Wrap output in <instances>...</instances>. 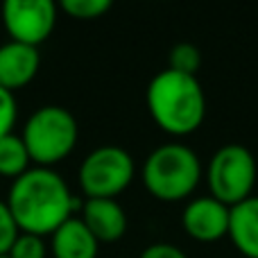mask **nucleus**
<instances>
[{
	"label": "nucleus",
	"mask_w": 258,
	"mask_h": 258,
	"mask_svg": "<svg viewBox=\"0 0 258 258\" xmlns=\"http://www.w3.org/2000/svg\"><path fill=\"white\" fill-rule=\"evenodd\" d=\"M7 206L21 233L52 236L68 218H73L80 202L71 195L61 174L52 168L34 165L14 179Z\"/></svg>",
	"instance_id": "f257e3e1"
},
{
	"label": "nucleus",
	"mask_w": 258,
	"mask_h": 258,
	"mask_svg": "<svg viewBox=\"0 0 258 258\" xmlns=\"http://www.w3.org/2000/svg\"><path fill=\"white\" fill-rule=\"evenodd\" d=\"M147 109L165 134L186 136L204 122L206 95L195 75L165 68L147 86Z\"/></svg>",
	"instance_id": "f03ea898"
},
{
	"label": "nucleus",
	"mask_w": 258,
	"mask_h": 258,
	"mask_svg": "<svg viewBox=\"0 0 258 258\" xmlns=\"http://www.w3.org/2000/svg\"><path fill=\"white\" fill-rule=\"evenodd\" d=\"M202 163L197 154L181 143L159 145L143 163V183L161 202H179L197 188Z\"/></svg>",
	"instance_id": "7ed1b4c3"
},
{
	"label": "nucleus",
	"mask_w": 258,
	"mask_h": 258,
	"mask_svg": "<svg viewBox=\"0 0 258 258\" xmlns=\"http://www.w3.org/2000/svg\"><path fill=\"white\" fill-rule=\"evenodd\" d=\"M77 120L68 109L48 104L41 107L27 118L23 127V143L27 154L41 168H50L52 163L66 159L77 143Z\"/></svg>",
	"instance_id": "20e7f679"
},
{
	"label": "nucleus",
	"mask_w": 258,
	"mask_h": 258,
	"mask_svg": "<svg viewBox=\"0 0 258 258\" xmlns=\"http://www.w3.org/2000/svg\"><path fill=\"white\" fill-rule=\"evenodd\" d=\"M258 177L256 159L245 145L220 147L209 163V188L211 197L222 202L224 206H236L242 200L251 197Z\"/></svg>",
	"instance_id": "39448f33"
},
{
	"label": "nucleus",
	"mask_w": 258,
	"mask_h": 258,
	"mask_svg": "<svg viewBox=\"0 0 258 258\" xmlns=\"http://www.w3.org/2000/svg\"><path fill=\"white\" fill-rule=\"evenodd\" d=\"M134 159L118 145H100L82 161L80 186L89 200H113L132 183Z\"/></svg>",
	"instance_id": "423d86ee"
},
{
	"label": "nucleus",
	"mask_w": 258,
	"mask_h": 258,
	"mask_svg": "<svg viewBox=\"0 0 258 258\" xmlns=\"http://www.w3.org/2000/svg\"><path fill=\"white\" fill-rule=\"evenodd\" d=\"M3 23L12 41L39 48L54 30L57 7L52 0H7L3 5Z\"/></svg>",
	"instance_id": "0eeeda50"
},
{
	"label": "nucleus",
	"mask_w": 258,
	"mask_h": 258,
	"mask_svg": "<svg viewBox=\"0 0 258 258\" xmlns=\"http://www.w3.org/2000/svg\"><path fill=\"white\" fill-rule=\"evenodd\" d=\"M183 229L200 242H218L229 231V206L213 197H197L183 209Z\"/></svg>",
	"instance_id": "6e6552de"
},
{
	"label": "nucleus",
	"mask_w": 258,
	"mask_h": 258,
	"mask_svg": "<svg viewBox=\"0 0 258 258\" xmlns=\"http://www.w3.org/2000/svg\"><path fill=\"white\" fill-rule=\"evenodd\" d=\"M39 48L18 41H7L0 45V86L7 91H16L30 84L39 73Z\"/></svg>",
	"instance_id": "1a4fd4ad"
},
{
	"label": "nucleus",
	"mask_w": 258,
	"mask_h": 258,
	"mask_svg": "<svg viewBox=\"0 0 258 258\" xmlns=\"http://www.w3.org/2000/svg\"><path fill=\"white\" fill-rule=\"evenodd\" d=\"M82 222L98 242H116L127 231V215L116 200H86L82 204Z\"/></svg>",
	"instance_id": "9d476101"
},
{
	"label": "nucleus",
	"mask_w": 258,
	"mask_h": 258,
	"mask_svg": "<svg viewBox=\"0 0 258 258\" xmlns=\"http://www.w3.org/2000/svg\"><path fill=\"white\" fill-rule=\"evenodd\" d=\"M227 236L247 258H258V197L251 195L229 209Z\"/></svg>",
	"instance_id": "9b49d317"
},
{
	"label": "nucleus",
	"mask_w": 258,
	"mask_h": 258,
	"mask_svg": "<svg viewBox=\"0 0 258 258\" xmlns=\"http://www.w3.org/2000/svg\"><path fill=\"white\" fill-rule=\"evenodd\" d=\"M95 236L86 229L82 218H68L52 233V254L54 258H95L98 256Z\"/></svg>",
	"instance_id": "f8f14e48"
},
{
	"label": "nucleus",
	"mask_w": 258,
	"mask_h": 258,
	"mask_svg": "<svg viewBox=\"0 0 258 258\" xmlns=\"http://www.w3.org/2000/svg\"><path fill=\"white\" fill-rule=\"evenodd\" d=\"M30 154L18 134H7L0 138V174L3 177H21L23 172L30 170Z\"/></svg>",
	"instance_id": "ddd939ff"
},
{
	"label": "nucleus",
	"mask_w": 258,
	"mask_h": 258,
	"mask_svg": "<svg viewBox=\"0 0 258 258\" xmlns=\"http://www.w3.org/2000/svg\"><path fill=\"white\" fill-rule=\"evenodd\" d=\"M170 71L183 73V75H197L202 66V52L192 43H177L168 54Z\"/></svg>",
	"instance_id": "4468645a"
},
{
	"label": "nucleus",
	"mask_w": 258,
	"mask_h": 258,
	"mask_svg": "<svg viewBox=\"0 0 258 258\" xmlns=\"http://www.w3.org/2000/svg\"><path fill=\"white\" fill-rule=\"evenodd\" d=\"M61 9L80 21H93L111 9L109 0H63Z\"/></svg>",
	"instance_id": "2eb2a0df"
},
{
	"label": "nucleus",
	"mask_w": 258,
	"mask_h": 258,
	"mask_svg": "<svg viewBox=\"0 0 258 258\" xmlns=\"http://www.w3.org/2000/svg\"><path fill=\"white\" fill-rule=\"evenodd\" d=\"M7 258H45V242L34 233H18Z\"/></svg>",
	"instance_id": "dca6fc26"
},
{
	"label": "nucleus",
	"mask_w": 258,
	"mask_h": 258,
	"mask_svg": "<svg viewBox=\"0 0 258 258\" xmlns=\"http://www.w3.org/2000/svg\"><path fill=\"white\" fill-rule=\"evenodd\" d=\"M16 116H18L16 95L0 86V138L12 134L14 125H16Z\"/></svg>",
	"instance_id": "f3484780"
},
{
	"label": "nucleus",
	"mask_w": 258,
	"mask_h": 258,
	"mask_svg": "<svg viewBox=\"0 0 258 258\" xmlns=\"http://www.w3.org/2000/svg\"><path fill=\"white\" fill-rule=\"evenodd\" d=\"M18 233L21 231H18L16 222H14V215L9 211L7 202H0V256H7V251L12 249Z\"/></svg>",
	"instance_id": "a211bd4d"
},
{
	"label": "nucleus",
	"mask_w": 258,
	"mask_h": 258,
	"mask_svg": "<svg viewBox=\"0 0 258 258\" xmlns=\"http://www.w3.org/2000/svg\"><path fill=\"white\" fill-rule=\"evenodd\" d=\"M141 258H188V256L174 245H168V242H156V245L145 247Z\"/></svg>",
	"instance_id": "6ab92c4d"
},
{
	"label": "nucleus",
	"mask_w": 258,
	"mask_h": 258,
	"mask_svg": "<svg viewBox=\"0 0 258 258\" xmlns=\"http://www.w3.org/2000/svg\"><path fill=\"white\" fill-rule=\"evenodd\" d=\"M0 258H7V256H0Z\"/></svg>",
	"instance_id": "aec40b11"
}]
</instances>
